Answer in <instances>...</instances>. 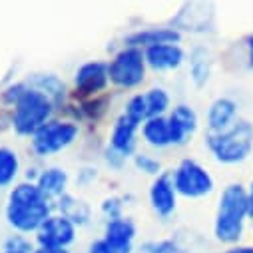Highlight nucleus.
<instances>
[{"mask_svg":"<svg viewBox=\"0 0 253 253\" xmlns=\"http://www.w3.org/2000/svg\"><path fill=\"white\" fill-rule=\"evenodd\" d=\"M68 185H70V173L62 166H44L36 179V187L40 189V194L52 204L64 194H68Z\"/></svg>","mask_w":253,"mask_h":253,"instance_id":"obj_21","label":"nucleus"},{"mask_svg":"<svg viewBox=\"0 0 253 253\" xmlns=\"http://www.w3.org/2000/svg\"><path fill=\"white\" fill-rule=\"evenodd\" d=\"M122 114H126L128 118H132L134 122L138 124H144L150 114H148V104H146V98H144V92H136L128 98V102L124 104V110Z\"/></svg>","mask_w":253,"mask_h":253,"instance_id":"obj_29","label":"nucleus"},{"mask_svg":"<svg viewBox=\"0 0 253 253\" xmlns=\"http://www.w3.org/2000/svg\"><path fill=\"white\" fill-rule=\"evenodd\" d=\"M34 253H72L70 249H48V247H36Z\"/></svg>","mask_w":253,"mask_h":253,"instance_id":"obj_38","label":"nucleus"},{"mask_svg":"<svg viewBox=\"0 0 253 253\" xmlns=\"http://www.w3.org/2000/svg\"><path fill=\"white\" fill-rule=\"evenodd\" d=\"M204 146L217 164L239 166L253 156V124L239 118L231 128L219 134L206 132Z\"/></svg>","mask_w":253,"mask_h":253,"instance_id":"obj_3","label":"nucleus"},{"mask_svg":"<svg viewBox=\"0 0 253 253\" xmlns=\"http://www.w3.org/2000/svg\"><path fill=\"white\" fill-rule=\"evenodd\" d=\"M98 177H100L98 168H94V166H82V168L76 171L74 183H76V187H90Z\"/></svg>","mask_w":253,"mask_h":253,"instance_id":"obj_33","label":"nucleus"},{"mask_svg":"<svg viewBox=\"0 0 253 253\" xmlns=\"http://www.w3.org/2000/svg\"><path fill=\"white\" fill-rule=\"evenodd\" d=\"M80 124L70 118H52L30 138V150L38 160L54 158L72 148L80 138Z\"/></svg>","mask_w":253,"mask_h":253,"instance_id":"obj_5","label":"nucleus"},{"mask_svg":"<svg viewBox=\"0 0 253 253\" xmlns=\"http://www.w3.org/2000/svg\"><path fill=\"white\" fill-rule=\"evenodd\" d=\"M249 219L247 210V189L245 185L233 181L227 183L219 196L213 215V237L215 241L231 247L239 245L245 233V221Z\"/></svg>","mask_w":253,"mask_h":253,"instance_id":"obj_2","label":"nucleus"},{"mask_svg":"<svg viewBox=\"0 0 253 253\" xmlns=\"http://www.w3.org/2000/svg\"><path fill=\"white\" fill-rule=\"evenodd\" d=\"M54 211L60 213V215H64L66 219H70L78 229L90 225L92 219H94L92 206L86 200H82V198H78V196H74L70 192L54 202Z\"/></svg>","mask_w":253,"mask_h":253,"instance_id":"obj_22","label":"nucleus"},{"mask_svg":"<svg viewBox=\"0 0 253 253\" xmlns=\"http://www.w3.org/2000/svg\"><path fill=\"white\" fill-rule=\"evenodd\" d=\"M169 124V136H171V148H181L192 140L200 128V116L192 104H173L168 114Z\"/></svg>","mask_w":253,"mask_h":253,"instance_id":"obj_12","label":"nucleus"},{"mask_svg":"<svg viewBox=\"0 0 253 253\" xmlns=\"http://www.w3.org/2000/svg\"><path fill=\"white\" fill-rule=\"evenodd\" d=\"M144 56H146L148 70L158 72V74L175 72L187 60V52L181 44H158V46L146 48Z\"/></svg>","mask_w":253,"mask_h":253,"instance_id":"obj_15","label":"nucleus"},{"mask_svg":"<svg viewBox=\"0 0 253 253\" xmlns=\"http://www.w3.org/2000/svg\"><path fill=\"white\" fill-rule=\"evenodd\" d=\"M84 253H134V251L118 249V247H114L112 243H108V241L100 235L98 239H94V241H90V243H88V247H86V251H84Z\"/></svg>","mask_w":253,"mask_h":253,"instance_id":"obj_34","label":"nucleus"},{"mask_svg":"<svg viewBox=\"0 0 253 253\" xmlns=\"http://www.w3.org/2000/svg\"><path fill=\"white\" fill-rule=\"evenodd\" d=\"M243 50H245V64L249 70H253V32L243 36Z\"/></svg>","mask_w":253,"mask_h":253,"instance_id":"obj_35","label":"nucleus"},{"mask_svg":"<svg viewBox=\"0 0 253 253\" xmlns=\"http://www.w3.org/2000/svg\"><path fill=\"white\" fill-rule=\"evenodd\" d=\"M26 84L38 92H42L56 108V112H62L64 110V106L70 102V88L68 84L62 80L58 74L54 72H32L28 74L26 78Z\"/></svg>","mask_w":253,"mask_h":253,"instance_id":"obj_16","label":"nucleus"},{"mask_svg":"<svg viewBox=\"0 0 253 253\" xmlns=\"http://www.w3.org/2000/svg\"><path fill=\"white\" fill-rule=\"evenodd\" d=\"M126 206H128V198L112 194L100 202V213L104 221H114V219L126 217Z\"/></svg>","mask_w":253,"mask_h":253,"instance_id":"obj_28","label":"nucleus"},{"mask_svg":"<svg viewBox=\"0 0 253 253\" xmlns=\"http://www.w3.org/2000/svg\"><path fill=\"white\" fill-rule=\"evenodd\" d=\"M177 200H179V196L173 187V179H171L169 169L162 171L158 177H154L150 181L148 204H150V208L158 219L168 221L169 217H173V213L177 211Z\"/></svg>","mask_w":253,"mask_h":253,"instance_id":"obj_11","label":"nucleus"},{"mask_svg":"<svg viewBox=\"0 0 253 253\" xmlns=\"http://www.w3.org/2000/svg\"><path fill=\"white\" fill-rule=\"evenodd\" d=\"M8 116L10 130L18 138H32L46 122L56 118V108L42 92L28 86L26 94L8 110Z\"/></svg>","mask_w":253,"mask_h":253,"instance_id":"obj_4","label":"nucleus"},{"mask_svg":"<svg viewBox=\"0 0 253 253\" xmlns=\"http://www.w3.org/2000/svg\"><path fill=\"white\" fill-rule=\"evenodd\" d=\"M169 26H173L181 36L189 34H210L215 28V8L210 2H185L179 6Z\"/></svg>","mask_w":253,"mask_h":253,"instance_id":"obj_9","label":"nucleus"},{"mask_svg":"<svg viewBox=\"0 0 253 253\" xmlns=\"http://www.w3.org/2000/svg\"><path fill=\"white\" fill-rule=\"evenodd\" d=\"M144 98L148 104V114L150 118H158V116H168L171 110V94L164 88V86H150L148 90H144Z\"/></svg>","mask_w":253,"mask_h":253,"instance_id":"obj_25","label":"nucleus"},{"mask_svg":"<svg viewBox=\"0 0 253 253\" xmlns=\"http://www.w3.org/2000/svg\"><path fill=\"white\" fill-rule=\"evenodd\" d=\"M140 136L142 142L156 150H169L171 148V136H169V124H168V116H158V118H148L142 128H140Z\"/></svg>","mask_w":253,"mask_h":253,"instance_id":"obj_23","label":"nucleus"},{"mask_svg":"<svg viewBox=\"0 0 253 253\" xmlns=\"http://www.w3.org/2000/svg\"><path fill=\"white\" fill-rule=\"evenodd\" d=\"M102 160H104L106 168L112 169V171H122V169L126 168V164L130 162V160H126L124 156H120L118 152H114V150L108 148V146L102 150Z\"/></svg>","mask_w":253,"mask_h":253,"instance_id":"obj_32","label":"nucleus"},{"mask_svg":"<svg viewBox=\"0 0 253 253\" xmlns=\"http://www.w3.org/2000/svg\"><path fill=\"white\" fill-rule=\"evenodd\" d=\"M239 120V104L229 96H217L206 112V132L219 134Z\"/></svg>","mask_w":253,"mask_h":253,"instance_id":"obj_17","label":"nucleus"},{"mask_svg":"<svg viewBox=\"0 0 253 253\" xmlns=\"http://www.w3.org/2000/svg\"><path fill=\"white\" fill-rule=\"evenodd\" d=\"M187 76L196 88H206L213 74V54L206 44H196L187 52Z\"/></svg>","mask_w":253,"mask_h":253,"instance_id":"obj_19","label":"nucleus"},{"mask_svg":"<svg viewBox=\"0 0 253 253\" xmlns=\"http://www.w3.org/2000/svg\"><path fill=\"white\" fill-rule=\"evenodd\" d=\"M110 86L108 62L106 60H86L74 70L70 100H88L106 94Z\"/></svg>","mask_w":253,"mask_h":253,"instance_id":"obj_8","label":"nucleus"},{"mask_svg":"<svg viewBox=\"0 0 253 253\" xmlns=\"http://www.w3.org/2000/svg\"><path fill=\"white\" fill-rule=\"evenodd\" d=\"M2 253H12V251H2Z\"/></svg>","mask_w":253,"mask_h":253,"instance_id":"obj_40","label":"nucleus"},{"mask_svg":"<svg viewBox=\"0 0 253 253\" xmlns=\"http://www.w3.org/2000/svg\"><path fill=\"white\" fill-rule=\"evenodd\" d=\"M52 213H54V204L40 194L36 183L22 179L8 189L4 219L14 233L34 235Z\"/></svg>","mask_w":253,"mask_h":253,"instance_id":"obj_1","label":"nucleus"},{"mask_svg":"<svg viewBox=\"0 0 253 253\" xmlns=\"http://www.w3.org/2000/svg\"><path fill=\"white\" fill-rule=\"evenodd\" d=\"M78 237V227L60 213H52L42 227L34 233L36 247H48V249H70Z\"/></svg>","mask_w":253,"mask_h":253,"instance_id":"obj_10","label":"nucleus"},{"mask_svg":"<svg viewBox=\"0 0 253 253\" xmlns=\"http://www.w3.org/2000/svg\"><path fill=\"white\" fill-rule=\"evenodd\" d=\"M181 34L169 26V24H158V26H140L130 30L124 36V46H132V48H152L158 44H181Z\"/></svg>","mask_w":253,"mask_h":253,"instance_id":"obj_14","label":"nucleus"},{"mask_svg":"<svg viewBox=\"0 0 253 253\" xmlns=\"http://www.w3.org/2000/svg\"><path fill=\"white\" fill-rule=\"evenodd\" d=\"M148 64L144 50L132 46H120L108 60L110 84L118 90H136L148 78Z\"/></svg>","mask_w":253,"mask_h":253,"instance_id":"obj_6","label":"nucleus"},{"mask_svg":"<svg viewBox=\"0 0 253 253\" xmlns=\"http://www.w3.org/2000/svg\"><path fill=\"white\" fill-rule=\"evenodd\" d=\"M171 171L173 187L179 198L185 200H204L213 194L215 177L211 171L196 158H181Z\"/></svg>","mask_w":253,"mask_h":253,"instance_id":"obj_7","label":"nucleus"},{"mask_svg":"<svg viewBox=\"0 0 253 253\" xmlns=\"http://www.w3.org/2000/svg\"><path fill=\"white\" fill-rule=\"evenodd\" d=\"M251 231H253V219H251Z\"/></svg>","mask_w":253,"mask_h":253,"instance_id":"obj_39","label":"nucleus"},{"mask_svg":"<svg viewBox=\"0 0 253 253\" xmlns=\"http://www.w3.org/2000/svg\"><path fill=\"white\" fill-rule=\"evenodd\" d=\"M102 237L112 243L118 249L134 251L136 253V237H138V225L132 217H120L114 221H104Z\"/></svg>","mask_w":253,"mask_h":253,"instance_id":"obj_20","label":"nucleus"},{"mask_svg":"<svg viewBox=\"0 0 253 253\" xmlns=\"http://www.w3.org/2000/svg\"><path fill=\"white\" fill-rule=\"evenodd\" d=\"M140 128H142V124L134 122L126 114H120L114 120L112 128H110V136H108V144L106 146L112 148L114 152H118L120 156H124L126 160H132L134 154L138 152Z\"/></svg>","mask_w":253,"mask_h":253,"instance_id":"obj_13","label":"nucleus"},{"mask_svg":"<svg viewBox=\"0 0 253 253\" xmlns=\"http://www.w3.org/2000/svg\"><path fill=\"white\" fill-rule=\"evenodd\" d=\"M28 90V84L26 80H12L8 82L2 90H0V104L6 106V110H10Z\"/></svg>","mask_w":253,"mask_h":253,"instance_id":"obj_30","label":"nucleus"},{"mask_svg":"<svg viewBox=\"0 0 253 253\" xmlns=\"http://www.w3.org/2000/svg\"><path fill=\"white\" fill-rule=\"evenodd\" d=\"M110 104H112V94H108V92L100 94L96 98H88V100H70L64 108H74V110L64 112V118H70L78 124H82V122L98 124L108 114Z\"/></svg>","mask_w":253,"mask_h":253,"instance_id":"obj_18","label":"nucleus"},{"mask_svg":"<svg viewBox=\"0 0 253 253\" xmlns=\"http://www.w3.org/2000/svg\"><path fill=\"white\" fill-rule=\"evenodd\" d=\"M22 173L20 154L10 146H0V189H10Z\"/></svg>","mask_w":253,"mask_h":253,"instance_id":"obj_24","label":"nucleus"},{"mask_svg":"<svg viewBox=\"0 0 253 253\" xmlns=\"http://www.w3.org/2000/svg\"><path fill=\"white\" fill-rule=\"evenodd\" d=\"M221 253H253V245H231Z\"/></svg>","mask_w":253,"mask_h":253,"instance_id":"obj_36","label":"nucleus"},{"mask_svg":"<svg viewBox=\"0 0 253 253\" xmlns=\"http://www.w3.org/2000/svg\"><path fill=\"white\" fill-rule=\"evenodd\" d=\"M247 189V210H249V219H253V179L249 181Z\"/></svg>","mask_w":253,"mask_h":253,"instance_id":"obj_37","label":"nucleus"},{"mask_svg":"<svg viewBox=\"0 0 253 253\" xmlns=\"http://www.w3.org/2000/svg\"><path fill=\"white\" fill-rule=\"evenodd\" d=\"M36 243L34 239H30L24 233H10L4 241H2V251H12V253H34Z\"/></svg>","mask_w":253,"mask_h":253,"instance_id":"obj_31","label":"nucleus"},{"mask_svg":"<svg viewBox=\"0 0 253 253\" xmlns=\"http://www.w3.org/2000/svg\"><path fill=\"white\" fill-rule=\"evenodd\" d=\"M136 253H187V249L175 237H164L144 241L140 247H136Z\"/></svg>","mask_w":253,"mask_h":253,"instance_id":"obj_26","label":"nucleus"},{"mask_svg":"<svg viewBox=\"0 0 253 253\" xmlns=\"http://www.w3.org/2000/svg\"><path fill=\"white\" fill-rule=\"evenodd\" d=\"M130 162H132V166L136 168V171H140V173H144V175H148V177H152V179L158 177L162 171H166L164 166H162V162H160V158H156V156L150 154V152H140V150H138Z\"/></svg>","mask_w":253,"mask_h":253,"instance_id":"obj_27","label":"nucleus"}]
</instances>
